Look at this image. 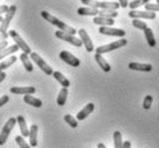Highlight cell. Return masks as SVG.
Returning a JSON list of instances; mask_svg holds the SVG:
<instances>
[{
  "mask_svg": "<svg viewBox=\"0 0 159 148\" xmlns=\"http://www.w3.org/2000/svg\"><path fill=\"white\" fill-rule=\"evenodd\" d=\"M128 68L131 70H137V71H151L152 66L151 64H145V63H137V62H130L128 64Z\"/></svg>",
  "mask_w": 159,
  "mask_h": 148,
  "instance_id": "cell-15",
  "label": "cell"
},
{
  "mask_svg": "<svg viewBox=\"0 0 159 148\" xmlns=\"http://www.w3.org/2000/svg\"><path fill=\"white\" fill-rule=\"evenodd\" d=\"M67 96H68V90L66 87H62L60 90L59 94H58V98H57V104L59 106H64L67 101Z\"/></svg>",
  "mask_w": 159,
  "mask_h": 148,
  "instance_id": "cell-25",
  "label": "cell"
},
{
  "mask_svg": "<svg viewBox=\"0 0 159 148\" xmlns=\"http://www.w3.org/2000/svg\"><path fill=\"white\" fill-rule=\"evenodd\" d=\"M119 7V2H114V1H103L100 2L99 6L100 9H110V11H116Z\"/></svg>",
  "mask_w": 159,
  "mask_h": 148,
  "instance_id": "cell-27",
  "label": "cell"
},
{
  "mask_svg": "<svg viewBox=\"0 0 159 148\" xmlns=\"http://www.w3.org/2000/svg\"><path fill=\"white\" fill-rule=\"evenodd\" d=\"M16 123H17V122H16V118L12 117V118H9L7 123L4 125L2 131H1V133H0V146H4V145L6 144L8 137H9V134H11L13 128L15 126Z\"/></svg>",
  "mask_w": 159,
  "mask_h": 148,
  "instance_id": "cell-4",
  "label": "cell"
},
{
  "mask_svg": "<svg viewBox=\"0 0 159 148\" xmlns=\"http://www.w3.org/2000/svg\"><path fill=\"white\" fill-rule=\"evenodd\" d=\"M128 16L131 17L133 20H139V19H147V20H153L156 19V13L155 12H148V11H144V12H141V11H130L128 13Z\"/></svg>",
  "mask_w": 159,
  "mask_h": 148,
  "instance_id": "cell-10",
  "label": "cell"
},
{
  "mask_svg": "<svg viewBox=\"0 0 159 148\" xmlns=\"http://www.w3.org/2000/svg\"><path fill=\"white\" fill-rule=\"evenodd\" d=\"M123 148H131L130 141H125L123 142Z\"/></svg>",
  "mask_w": 159,
  "mask_h": 148,
  "instance_id": "cell-42",
  "label": "cell"
},
{
  "mask_svg": "<svg viewBox=\"0 0 159 148\" xmlns=\"http://www.w3.org/2000/svg\"><path fill=\"white\" fill-rule=\"evenodd\" d=\"M145 11L148 12H159V4H147L145 5Z\"/></svg>",
  "mask_w": 159,
  "mask_h": 148,
  "instance_id": "cell-36",
  "label": "cell"
},
{
  "mask_svg": "<svg viewBox=\"0 0 159 148\" xmlns=\"http://www.w3.org/2000/svg\"><path fill=\"white\" fill-rule=\"evenodd\" d=\"M8 47V43L7 40H2V41H0V51H2L4 48Z\"/></svg>",
  "mask_w": 159,
  "mask_h": 148,
  "instance_id": "cell-40",
  "label": "cell"
},
{
  "mask_svg": "<svg viewBox=\"0 0 159 148\" xmlns=\"http://www.w3.org/2000/svg\"><path fill=\"white\" fill-rule=\"evenodd\" d=\"M2 20H4V19H2V17H1V16H0V23H1V22H2Z\"/></svg>",
  "mask_w": 159,
  "mask_h": 148,
  "instance_id": "cell-44",
  "label": "cell"
},
{
  "mask_svg": "<svg viewBox=\"0 0 159 148\" xmlns=\"http://www.w3.org/2000/svg\"><path fill=\"white\" fill-rule=\"evenodd\" d=\"M157 4H159V0H157Z\"/></svg>",
  "mask_w": 159,
  "mask_h": 148,
  "instance_id": "cell-45",
  "label": "cell"
},
{
  "mask_svg": "<svg viewBox=\"0 0 159 148\" xmlns=\"http://www.w3.org/2000/svg\"><path fill=\"white\" fill-rule=\"evenodd\" d=\"M8 101H9V98H8V95H2L1 98H0V107H2L4 104H8Z\"/></svg>",
  "mask_w": 159,
  "mask_h": 148,
  "instance_id": "cell-37",
  "label": "cell"
},
{
  "mask_svg": "<svg viewBox=\"0 0 159 148\" xmlns=\"http://www.w3.org/2000/svg\"><path fill=\"white\" fill-rule=\"evenodd\" d=\"M95 60H96V62L98 63V66L102 68V70H103V71H105V72L111 71V66L108 64L107 61L104 59V56L102 55V54L96 53V54H95Z\"/></svg>",
  "mask_w": 159,
  "mask_h": 148,
  "instance_id": "cell-16",
  "label": "cell"
},
{
  "mask_svg": "<svg viewBox=\"0 0 159 148\" xmlns=\"http://www.w3.org/2000/svg\"><path fill=\"white\" fill-rule=\"evenodd\" d=\"M56 37L61 40L67 41V43H69V44L74 45V46H76V47H82V45H83L82 44V40L80 39V38H76L75 36L69 35V33H66V32L61 31V30L56 31Z\"/></svg>",
  "mask_w": 159,
  "mask_h": 148,
  "instance_id": "cell-5",
  "label": "cell"
},
{
  "mask_svg": "<svg viewBox=\"0 0 159 148\" xmlns=\"http://www.w3.org/2000/svg\"><path fill=\"white\" fill-rule=\"evenodd\" d=\"M64 120H65V122H66V123H67V124L73 129H76V128H77V125H79V122H77V120H76V118H74V117H73L72 115H69V114L65 115Z\"/></svg>",
  "mask_w": 159,
  "mask_h": 148,
  "instance_id": "cell-30",
  "label": "cell"
},
{
  "mask_svg": "<svg viewBox=\"0 0 159 148\" xmlns=\"http://www.w3.org/2000/svg\"><path fill=\"white\" fill-rule=\"evenodd\" d=\"M79 36H80V39L82 40V44L85 47V49H87L88 52H92L95 49V47H93V44H92V41L90 39L89 35H88V32L84 29H80Z\"/></svg>",
  "mask_w": 159,
  "mask_h": 148,
  "instance_id": "cell-11",
  "label": "cell"
},
{
  "mask_svg": "<svg viewBox=\"0 0 159 148\" xmlns=\"http://www.w3.org/2000/svg\"><path fill=\"white\" fill-rule=\"evenodd\" d=\"M113 142H114V148H123L122 136L120 131H116L113 133Z\"/></svg>",
  "mask_w": 159,
  "mask_h": 148,
  "instance_id": "cell-28",
  "label": "cell"
},
{
  "mask_svg": "<svg viewBox=\"0 0 159 148\" xmlns=\"http://www.w3.org/2000/svg\"><path fill=\"white\" fill-rule=\"evenodd\" d=\"M16 122H17V124H19V128H20V131H21L22 137H23V138L29 137V129H28V125H27V121L24 120V117L23 116H17Z\"/></svg>",
  "mask_w": 159,
  "mask_h": 148,
  "instance_id": "cell-17",
  "label": "cell"
},
{
  "mask_svg": "<svg viewBox=\"0 0 159 148\" xmlns=\"http://www.w3.org/2000/svg\"><path fill=\"white\" fill-rule=\"evenodd\" d=\"M16 60H17V57L13 55V56L7 57V59L4 60L2 62H0V72H2L5 69H7V68H9L11 66H13V64L16 62Z\"/></svg>",
  "mask_w": 159,
  "mask_h": 148,
  "instance_id": "cell-24",
  "label": "cell"
},
{
  "mask_svg": "<svg viewBox=\"0 0 159 148\" xmlns=\"http://www.w3.org/2000/svg\"><path fill=\"white\" fill-rule=\"evenodd\" d=\"M99 33L105 35V36H113V37H120V38H122L126 35V31L122 30V29L112 28V27H100Z\"/></svg>",
  "mask_w": 159,
  "mask_h": 148,
  "instance_id": "cell-9",
  "label": "cell"
},
{
  "mask_svg": "<svg viewBox=\"0 0 159 148\" xmlns=\"http://www.w3.org/2000/svg\"><path fill=\"white\" fill-rule=\"evenodd\" d=\"M152 101H153V99H152L151 95H147L145 98H144V100H143V108L145 109V110H149V109L151 108Z\"/></svg>",
  "mask_w": 159,
  "mask_h": 148,
  "instance_id": "cell-35",
  "label": "cell"
},
{
  "mask_svg": "<svg viewBox=\"0 0 159 148\" xmlns=\"http://www.w3.org/2000/svg\"><path fill=\"white\" fill-rule=\"evenodd\" d=\"M40 14H42V16H43V19H45V21H48V22H50L51 24L56 25V27H58V28H59V30L66 32V33H69V35L75 36V33H76L75 29L72 28V27H69V25H67L66 23H64L62 21H60L59 19H57L56 16H53L52 14H50L48 12H46V11L40 12Z\"/></svg>",
  "mask_w": 159,
  "mask_h": 148,
  "instance_id": "cell-1",
  "label": "cell"
},
{
  "mask_svg": "<svg viewBox=\"0 0 159 148\" xmlns=\"http://www.w3.org/2000/svg\"><path fill=\"white\" fill-rule=\"evenodd\" d=\"M30 57H31L32 61H34V62L39 67L40 70L45 72L46 75H52V74H53V69H52V67H50V66H48V64L46 63V62H45V61H44L43 59L37 54V53L32 52L31 54H30Z\"/></svg>",
  "mask_w": 159,
  "mask_h": 148,
  "instance_id": "cell-7",
  "label": "cell"
},
{
  "mask_svg": "<svg viewBox=\"0 0 159 148\" xmlns=\"http://www.w3.org/2000/svg\"><path fill=\"white\" fill-rule=\"evenodd\" d=\"M77 14L81 16H97L99 14V9L91 7H80L77 9Z\"/></svg>",
  "mask_w": 159,
  "mask_h": 148,
  "instance_id": "cell-18",
  "label": "cell"
},
{
  "mask_svg": "<svg viewBox=\"0 0 159 148\" xmlns=\"http://www.w3.org/2000/svg\"><path fill=\"white\" fill-rule=\"evenodd\" d=\"M125 45H127V39H123L122 38V39H119V40H116V41H113V43H111V44L97 47L96 48V53H98V54H102V55H103L104 53L112 52V51H114V49L123 47Z\"/></svg>",
  "mask_w": 159,
  "mask_h": 148,
  "instance_id": "cell-2",
  "label": "cell"
},
{
  "mask_svg": "<svg viewBox=\"0 0 159 148\" xmlns=\"http://www.w3.org/2000/svg\"><path fill=\"white\" fill-rule=\"evenodd\" d=\"M59 57L64 61V62H66L67 64L72 66V67H74V68L80 67V64H81V61H80L76 56L73 55L72 53L67 52V51H62V52H60Z\"/></svg>",
  "mask_w": 159,
  "mask_h": 148,
  "instance_id": "cell-8",
  "label": "cell"
},
{
  "mask_svg": "<svg viewBox=\"0 0 159 148\" xmlns=\"http://www.w3.org/2000/svg\"><path fill=\"white\" fill-rule=\"evenodd\" d=\"M133 27H134V28L139 29V30H143V31L148 28V25H147V23H145V22H143V21H139V20H137V19L133 20Z\"/></svg>",
  "mask_w": 159,
  "mask_h": 148,
  "instance_id": "cell-33",
  "label": "cell"
},
{
  "mask_svg": "<svg viewBox=\"0 0 159 148\" xmlns=\"http://www.w3.org/2000/svg\"><path fill=\"white\" fill-rule=\"evenodd\" d=\"M81 2L84 5H87V6H89V7L91 8H99L100 6V2L99 1H96V0H81Z\"/></svg>",
  "mask_w": 159,
  "mask_h": 148,
  "instance_id": "cell-34",
  "label": "cell"
},
{
  "mask_svg": "<svg viewBox=\"0 0 159 148\" xmlns=\"http://www.w3.org/2000/svg\"><path fill=\"white\" fill-rule=\"evenodd\" d=\"M119 5H120V7H122V8H126L128 7V0H119Z\"/></svg>",
  "mask_w": 159,
  "mask_h": 148,
  "instance_id": "cell-39",
  "label": "cell"
},
{
  "mask_svg": "<svg viewBox=\"0 0 159 148\" xmlns=\"http://www.w3.org/2000/svg\"><path fill=\"white\" fill-rule=\"evenodd\" d=\"M36 92V88L34 86H25V87H11V93L13 94H23V95H30Z\"/></svg>",
  "mask_w": 159,
  "mask_h": 148,
  "instance_id": "cell-12",
  "label": "cell"
},
{
  "mask_svg": "<svg viewBox=\"0 0 159 148\" xmlns=\"http://www.w3.org/2000/svg\"><path fill=\"white\" fill-rule=\"evenodd\" d=\"M15 141H16V144L19 145V147L20 148H31L30 147V145L27 144V141L24 140V138L22 136H16Z\"/></svg>",
  "mask_w": 159,
  "mask_h": 148,
  "instance_id": "cell-32",
  "label": "cell"
},
{
  "mask_svg": "<svg viewBox=\"0 0 159 148\" xmlns=\"http://www.w3.org/2000/svg\"><path fill=\"white\" fill-rule=\"evenodd\" d=\"M16 11H17V8H16L15 5H12L11 7L8 8V12L6 13V15H5L2 22L0 23V33H7L8 27H9V24H11L12 19L14 17V15H15Z\"/></svg>",
  "mask_w": 159,
  "mask_h": 148,
  "instance_id": "cell-3",
  "label": "cell"
},
{
  "mask_svg": "<svg viewBox=\"0 0 159 148\" xmlns=\"http://www.w3.org/2000/svg\"><path fill=\"white\" fill-rule=\"evenodd\" d=\"M52 76L54 77L58 82H59L60 84L62 85V87H66V88H68L69 87V85H70V82L66 78V77L61 74V72H59V71H53V74H52Z\"/></svg>",
  "mask_w": 159,
  "mask_h": 148,
  "instance_id": "cell-22",
  "label": "cell"
},
{
  "mask_svg": "<svg viewBox=\"0 0 159 148\" xmlns=\"http://www.w3.org/2000/svg\"><path fill=\"white\" fill-rule=\"evenodd\" d=\"M92 22L100 25V27H112L114 24L113 19H106V17H102V16H95Z\"/></svg>",
  "mask_w": 159,
  "mask_h": 148,
  "instance_id": "cell-19",
  "label": "cell"
},
{
  "mask_svg": "<svg viewBox=\"0 0 159 148\" xmlns=\"http://www.w3.org/2000/svg\"><path fill=\"white\" fill-rule=\"evenodd\" d=\"M8 6H6V5H1L0 6V16L2 15V14H6V13L8 12Z\"/></svg>",
  "mask_w": 159,
  "mask_h": 148,
  "instance_id": "cell-38",
  "label": "cell"
},
{
  "mask_svg": "<svg viewBox=\"0 0 159 148\" xmlns=\"http://www.w3.org/2000/svg\"><path fill=\"white\" fill-rule=\"evenodd\" d=\"M98 16L106 17V19H114L118 16V12L116 11H110V9H100Z\"/></svg>",
  "mask_w": 159,
  "mask_h": 148,
  "instance_id": "cell-29",
  "label": "cell"
},
{
  "mask_svg": "<svg viewBox=\"0 0 159 148\" xmlns=\"http://www.w3.org/2000/svg\"><path fill=\"white\" fill-rule=\"evenodd\" d=\"M37 136H38V126L36 124H32L29 130V145L31 148L37 147V145H38Z\"/></svg>",
  "mask_w": 159,
  "mask_h": 148,
  "instance_id": "cell-14",
  "label": "cell"
},
{
  "mask_svg": "<svg viewBox=\"0 0 159 148\" xmlns=\"http://www.w3.org/2000/svg\"><path fill=\"white\" fill-rule=\"evenodd\" d=\"M97 148H106V146H105V145H104V144H102V142H100V144H98V146H97Z\"/></svg>",
  "mask_w": 159,
  "mask_h": 148,
  "instance_id": "cell-43",
  "label": "cell"
},
{
  "mask_svg": "<svg viewBox=\"0 0 159 148\" xmlns=\"http://www.w3.org/2000/svg\"><path fill=\"white\" fill-rule=\"evenodd\" d=\"M6 76H7V75H6V72H0V83H1V82H2V80L5 79V78H6Z\"/></svg>",
  "mask_w": 159,
  "mask_h": 148,
  "instance_id": "cell-41",
  "label": "cell"
},
{
  "mask_svg": "<svg viewBox=\"0 0 159 148\" xmlns=\"http://www.w3.org/2000/svg\"><path fill=\"white\" fill-rule=\"evenodd\" d=\"M144 36H145V38H147V41H148V44H149V46H150V47H155V46H156L155 36H153V32H152V30L149 28V27L144 30Z\"/></svg>",
  "mask_w": 159,
  "mask_h": 148,
  "instance_id": "cell-26",
  "label": "cell"
},
{
  "mask_svg": "<svg viewBox=\"0 0 159 148\" xmlns=\"http://www.w3.org/2000/svg\"><path fill=\"white\" fill-rule=\"evenodd\" d=\"M9 33V36L12 37L13 39H14V41H15V45H17L19 46V48L20 49H22L23 51V53H25V54H31V48L29 47V45L24 41L22 38L20 37V35L17 33V32L15 31V30H11V31L8 32Z\"/></svg>",
  "mask_w": 159,
  "mask_h": 148,
  "instance_id": "cell-6",
  "label": "cell"
},
{
  "mask_svg": "<svg viewBox=\"0 0 159 148\" xmlns=\"http://www.w3.org/2000/svg\"><path fill=\"white\" fill-rule=\"evenodd\" d=\"M23 101L25 104H30L32 107H36V108H40L42 104H43L42 100H39V99H37V98H35V96H32V95H24Z\"/></svg>",
  "mask_w": 159,
  "mask_h": 148,
  "instance_id": "cell-21",
  "label": "cell"
},
{
  "mask_svg": "<svg viewBox=\"0 0 159 148\" xmlns=\"http://www.w3.org/2000/svg\"><path fill=\"white\" fill-rule=\"evenodd\" d=\"M17 49H20L17 45H12V46H8V47L4 48L2 51H0V60L7 57V56H9L11 54H14L15 52H17Z\"/></svg>",
  "mask_w": 159,
  "mask_h": 148,
  "instance_id": "cell-20",
  "label": "cell"
},
{
  "mask_svg": "<svg viewBox=\"0 0 159 148\" xmlns=\"http://www.w3.org/2000/svg\"><path fill=\"white\" fill-rule=\"evenodd\" d=\"M149 1H150V0H134V1H131L128 6L130 7L131 11H135L136 8L139 7V6H143V5L145 6L147 4H149Z\"/></svg>",
  "mask_w": 159,
  "mask_h": 148,
  "instance_id": "cell-31",
  "label": "cell"
},
{
  "mask_svg": "<svg viewBox=\"0 0 159 148\" xmlns=\"http://www.w3.org/2000/svg\"><path fill=\"white\" fill-rule=\"evenodd\" d=\"M95 110V104H88L85 107H84L82 110H80L77 112V115H76V120L77 121H83L85 120L92 112Z\"/></svg>",
  "mask_w": 159,
  "mask_h": 148,
  "instance_id": "cell-13",
  "label": "cell"
},
{
  "mask_svg": "<svg viewBox=\"0 0 159 148\" xmlns=\"http://www.w3.org/2000/svg\"><path fill=\"white\" fill-rule=\"evenodd\" d=\"M20 60H21V62L23 63L25 70H27L28 72H32V70H34V67H32V63H31V61H30V59H29L28 54L22 53V54L20 55Z\"/></svg>",
  "mask_w": 159,
  "mask_h": 148,
  "instance_id": "cell-23",
  "label": "cell"
}]
</instances>
